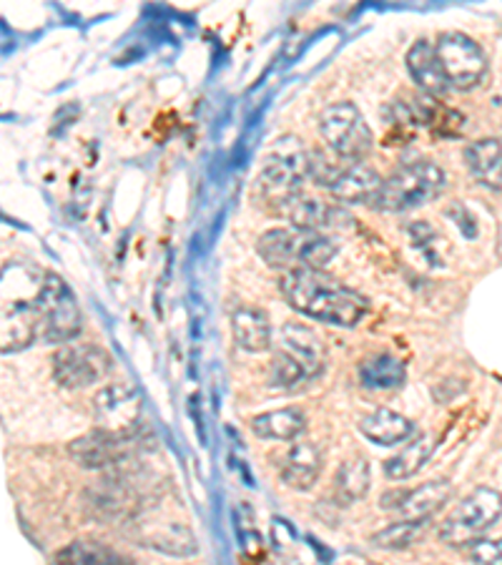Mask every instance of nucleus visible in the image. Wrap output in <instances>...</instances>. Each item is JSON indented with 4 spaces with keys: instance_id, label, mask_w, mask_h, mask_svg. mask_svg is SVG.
I'll return each instance as SVG.
<instances>
[{
    "instance_id": "20",
    "label": "nucleus",
    "mask_w": 502,
    "mask_h": 565,
    "mask_svg": "<svg viewBox=\"0 0 502 565\" xmlns=\"http://www.w3.org/2000/svg\"><path fill=\"white\" fill-rule=\"evenodd\" d=\"M234 340L244 352L259 354L271 348V322L257 307H239L232 315Z\"/></svg>"
},
{
    "instance_id": "19",
    "label": "nucleus",
    "mask_w": 502,
    "mask_h": 565,
    "mask_svg": "<svg viewBox=\"0 0 502 565\" xmlns=\"http://www.w3.org/2000/svg\"><path fill=\"white\" fill-rule=\"evenodd\" d=\"M281 350H287L301 367H305L307 377L312 380L324 367V348L322 340L305 324L289 322L281 330Z\"/></svg>"
},
{
    "instance_id": "30",
    "label": "nucleus",
    "mask_w": 502,
    "mask_h": 565,
    "mask_svg": "<svg viewBox=\"0 0 502 565\" xmlns=\"http://www.w3.org/2000/svg\"><path fill=\"white\" fill-rule=\"evenodd\" d=\"M470 555L478 565H502V541H478V543H472Z\"/></svg>"
},
{
    "instance_id": "16",
    "label": "nucleus",
    "mask_w": 502,
    "mask_h": 565,
    "mask_svg": "<svg viewBox=\"0 0 502 565\" xmlns=\"http://www.w3.org/2000/svg\"><path fill=\"white\" fill-rule=\"evenodd\" d=\"M407 71L413 76L415 84L425 90V96H445L447 90H452L447 84L440 58L435 53V43L430 41H417L413 49L407 51Z\"/></svg>"
},
{
    "instance_id": "11",
    "label": "nucleus",
    "mask_w": 502,
    "mask_h": 565,
    "mask_svg": "<svg viewBox=\"0 0 502 565\" xmlns=\"http://www.w3.org/2000/svg\"><path fill=\"white\" fill-rule=\"evenodd\" d=\"M114 370V358L100 344H63L53 358V377L66 390H84L106 380Z\"/></svg>"
},
{
    "instance_id": "14",
    "label": "nucleus",
    "mask_w": 502,
    "mask_h": 565,
    "mask_svg": "<svg viewBox=\"0 0 502 565\" xmlns=\"http://www.w3.org/2000/svg\"><path fill=\"white\" fill-rule=\"evenodd\" d=\"M279 216H285L287 222L297 230H309V232H322V230H344V226L352 224L350 214L344 212L340 204H327L319 202V199H309L299 194L279 209Z\"/></svg>"
},
{
    "instance_id": "9",
    "label": "nucleus",
    "mask_w": 502,
    "mask_h": 565,
    "mask_svg": "<svg viewBox=\"0 0 502 565\" xmlns=\"http://www.w3.org/2000/svg\"><path fill=\"white\" fill-rule=\"evenodd\" d=\"M84 317L71 287L58 275H45L39 295V340L66 344L78 337Z\"/></svg>"
},
{
    "instance_id": "2",
    "label": "nucleus",
    "mask_w": 502,
    "mask_h": 565,
    "mask_svg": "<svg viewBox=\"0 0 502 565\" xmlns=\"http://www.w3.org/2000/svg\"><path fill=\"white\" fill-rule=\"evenodd\" d=\"M45 271L33 264H6L0 271V352H18L39 340V295Z\"/></svg>"
},
{
    "instance_id": "24",
    "label": "nucleus",
    "mask_w": 502,
    "mask_h": 565,
    "mask_svg": "<svg viewBox=\"0 0 502 565\" xmlns=\"http://www.w3.org/2000/svg\"><path fill=\"white\" fill-rule=\"evenodd\" d=\"M405 377H407L405 364L389 352L372 354V358H367L360 364V382L367 390H382V392L399 390L405 385Z\"/></svg>"
},
{
    "instance_id": "5",
    "label": "nucleus",
    "mask_w": 502,
    "mask_h": 565,
    "mask_svg": "<svg viewBox=\"0 0 502 565\" xmlns=\"http://www.w3.org/2000/svg\"><path fill=\"white\" fill-rule=\"evenodd\" d=\"M307 161L309 149L301 146L297 136H285L271 146L267 159H264L257 189L261 202L269 204L274 214H279L281 206L301 194V184L309 179Z\"/></svg>"
},
{
    "instance_id": "3",
    "label": "nucleus",
    "mask_w": 502,
    "mask_h": 565,
    "mask_svg": "<svg viewBox=\"0 0 502 565\" xmlns=\"http://www.w3.org/2000/svg\"><path fill=\"white\" fill-rule=\"evenodd\" d=\"M259 257L277 269H317L322 271L334 257L337 244L322 232L297 230V226H279L259 236Z\"/></svg>"
},
{
    "instance_id": "25",
    "label": "nucleus",
    "mask_w": 502,
    "mask_h": 565,
    "mask_svg": "<svg viewBox=\"0 0 502 565\" xmlns=\"http://www.w3.org/2000/svg\"><path fill=\"white\" fill-rule=\"evenodd\" d=\"M141 543H146V548L161 551L167 555H177V558H189V555H194L199 551L194 533H191L186 525H179V523L146 527V535L141 537Z\"/></svg>"
},
{
    "instance_id": "28",
    "label": "nucleus",
    "mask_w": 502,
    "mask_h": 565,
    "mask_svg": "<svg viewBox=\"0 0 502 565\" xmlns=\"http://www.w3.org/2000/svg\"><path fill=\"white\" fill-rule=\"evenodd\" d=\"M430 521H399L387 527H382L380 533L372 535V545L382 551H402L419 541V535L425 533V527Z\"/></svg>"
},
{
    "instance_id": "4",
    "label": "nucleus",
    "mask_w": 502,
    "mask_h": 565,
    "mask_svg": "<svg viewBox=\"0 0 502 565\" xmlns=\"http://www.w3.org/2000/svg\"><path fill=\"white\" fill-rule=\"evenodd\" d=\"M445 191V171L435 161H409L402 163L382 181L380 196L372 209L385 214L409 212L435 202Z\"/></svg>"
},
{
    "instance_id": "6",
    "label": "nucleus",
    "mask_w": 502,
    "mask_h": 565,
    "mask_svg": "<svg viewBox=\"0 0 502 565\" xmlns=\"http://www.w3.org/2000/svg\"><path fill=\"white\" fill-rule=\"evenodd\" d=\"M307 174L317 186L330 191L337 202L364 206H374L385 181L367 163H340V159H330L324 151H309Z\"/></svg>"
},
{
    "instance_id": "23",
    "label": "nucleus",
    "mask_w": 502,
    "mask_h": 565,
    "mask_svg": "<svg viewBox=\"0 0 502 565\" xmlns=\"http://www.w3.org/2000/svg\"><path fill=\"white\" fill-rule=\"evenodd\" d=\"M437 448V440L432 435H417L409 440L405 448H402L395 458H389L385 462V476L389 480H407L417 476L419 470L425 468L427 460L432 458V452Z\"/></svg>"
},
{
    "instance_id": "29",
    "label": "nucleus",
    "mask_w": 502,
    "mask_h": 565,
    "mask_svg": "<svg viewBox=\"0 0 502 565\" xmlns=\"http://www.w3.org/2000/svg\"><path fill=\"white\" fill-rule=\"evenodd\" d=\"M309 380L307 372L301 364L291 358L287 350H277L274 352V360H271V382L281 390H295L301 382Z\"/></svg>"
},
{
    "instance_id": "26",
    "label": "nucleus",
    "mask_w": 502,
    "mask_h": 565,
    "mask_svg": "<svg viewBox=\"0 0 502 565\" xmlns=\"http://www.w3.org/2000/svg\"><path fill=\"white\" fill-rule=\"evenodd\" d=\"M372 482V470L367 458L362 455H354V458L344 460L337 470V495H340L342 503H354V500H362L367 495Z\"/></svg>"
},
{
    "instance_id": "13",
    "label": "nucleus",
    "mask_w": 502,
    "mask_h": 565,
    "mask_svg": "<svg viewBox=\"0 0 502 565\" xmlns=\"http://www.w3.org/2000/svg\"><path fill=\"white\" fill-rule=\"evenodd\" d=\"M96 415L100 430L116 435H133L136 423H139L141 415L139 395H136L133 387L124 385V382L100 390L96 397Z\"/></svg>"
},
{
    "instance_id": "21",
    "label": "nucleus",
    "mask_w": 502,
    "mask_h": 565,
    "mask_svg": "<svg viewBox=\"0 0 502 565\" xmlns=\"http://www.w3.org/2000/svg\"><path fill=\"white\" fill-rule=\"evenodd\" d=\"M307 430V417L299 407H281L252 417V433L261 440L291 443Z\"/></svg>"
},
{
    "instance_id": "27",
    "label": "nucleus",
    "mask_w": 502,
    "mask_h": 565,
    "mask_svg": "<svg viewBox=\"0 0 502 565\" xmlns=\"http://www.w3.org/2000/svg\"><path fill=\"white\" fill-rule=\"evenodd\" d=\"M56 565H133L100 543H71L56 555Z\"/></svg>"
},
{
    "instance_id": "7",
    "label": "nucleus",
    "mask_w": 502,
    "mask_h": 565,
    "mask_svg": "<svg viewBox=\"0 0 502 565\" xmlns=\"http://www.w3.org/2000/svg\"><path fill=\"white\" fill-rule=\"evenodd\" d=\"M502 518V495L492 488H474L440 525V541L450 548H464L480 541Z\"/></svg>"
},
{
    "instance_id": "15",
    "label": "nucleus",
    "mask_w": 502,
    "mask_h": 565,
    "mask_svg": "<svg viewBox=\"0 0 502 565\" xmlns=\"http://www.w3.org/2000/svg\"><path fill=\"white\" fill-rule=\"evenodd\" d=\"M322 450L314 443H297L287 452L285 465H281V482L287 488L307 493L314 488V482L322 476Z\"/></svg>"
},
{
    "instance_id": "12",
    "label": "nucleus",
    "mask_w": 502,
    "mask_h": 565,
    "mask_svg": "<svg viewBox=\"0 0 502 565\" xmlns=\"http://www.w3.org/2000/svg\"><path fill=\"white\" fill-rule=\"evenodd\" d=\"M136 433L116 435L108 430H94L68 445V455L86 470H104L111 465H121L136 452Z\"/></svg>"
},
{
    "instance_id": "8",
    "label": "nucleus",
    "mask_w": 502,
    "mask_h": 565,
    "mask_svg": "<svg viewBox=\"0 0 502 565\" xmlns=\"http://www.w3.org/2000/svg\"><path fill=\"white\" fill-rule=\"evenodd\" d=\"M319 134L337 159L357 163L372 151V131L360 108L350 102L327 106L319 116Z\"/></svg>"
},
{
    "instance_id": "22",
    "label": "nucleus",
    "mask_w": 502,
    "mask_h": 565,
    "mask_svg": "<svg viewBox=\"0 0 502 565\" xmlns=\"http://www.w3.org/2000/svg\"><path fill=\"white\" fill-rule=\"evenodd\" d=\"M464 163L470 174L485 189H502V141L480 139L464 149Z\"/></svg>"
},
{
    "instance_id": "18",
    "label": "nucleus",
    "mask_w": 502,
    "mask_h": 565,
    "mask_svg": "<svg viewBox=\"0 0 502 565\" xmlns=\"http://www.w3.org/2000/svg\"><path fill=\"white\" fill-rule=\"evenodd\" d=\"M450 495V480H430L415 490H405L397 513H402V521H430L437 510H442Z\"/></svg>"
},
{
    "instance_id": "10",
    "label": "nucleus",
    "mask_w": 502,
    "mask_h": 565,
    "mask_svg": "<svg viewBox=\"0 0 502 565\" xmlns=\"http://www.w3.org/2000/svg\"><path fill=\"white\" fill-rule=\"evenodd\" d=\"M447 84L455 90H472L482 84L488 73V56L480 43L468 33L445 31L435 43Z\"/></svg>"
},
{
    "instance_id": "17",
    "label": "nucleus",
    "mask_w": 502,
    "mask_h": 565,
    "mask_svg": "<svg viewBox=\"0 0 502 565\" xmlns=\"http://www.w3.org/2000/svg\"><path fill=\"white\" fill-rule=\"evenodd\" d=\"M360 430L370 443L380 445V448H392V445L413 440L417 427L413 420H409V417L395 413V409L380 407V409H374L372 415L362 417Z\"/></svg>"
},
{
    "instance_id": "1",
    "label": "nucleus",
    "mask_w": 502,
    "mask_h": 565,
    "mask_svg": "<svg viewBox=\"0 0 502 565\" xmlns=\"http://www.w3.org/2000/svg\"><path fill=\"white\" fill-rule=\"evenodd\" d=\"M291 309L314 322L352 330L367 315V299L317 269H291L279 281Z\"/></svg>"
}]
</instances>
